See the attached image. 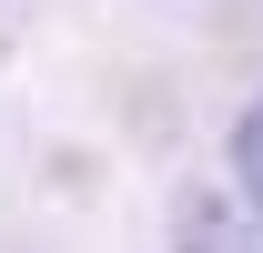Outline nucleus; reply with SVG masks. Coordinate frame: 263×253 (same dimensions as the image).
Masks as SVG:
<instances>
[{
  "mask_svg": "<svg viewBox=\"0 0 263 253\" xmlns=\"http://www.w3.org/2000/svg\"><path fill=\"white\" fill-rule=\"evenodd\" d=\"M233 162H243V192H253V203H263V112H253V122H243V132H233Z\"/></svg>",
  "mask_w": 263,
  "mask_h": 253,
  "instance_id": "obj_1",
  "label": "nucleus"
}]
</instances>
